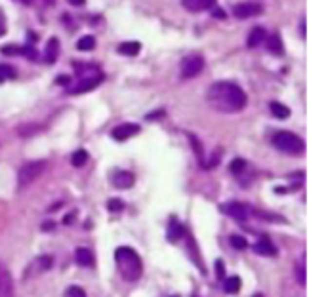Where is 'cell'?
Segmentation results:
<instances>
[{"label":"cell","instance_id":"1","mask_svg":"<svg viewBox=\"0 0 326 297\" xmlns=\"http://www.w3.org/2000/svg\"><path fill=\"white\" fill-rule=\"evenodd\" d=\"M208 103L219 111V113L231 114V113H239L246 107L248 103V97L244 90L240 88L239 84L235 82H229V80H219V82H214L210 88H208Z\"/></svg>","mask_w":326,"mask_h":297},{"label":"cell","instance_id":"2","mask_svg":"<svg viewBox=\"0 0 326 297\" xmlns=\"http://www.w3.org/2000/svg\"><path fill=\"white\" fill-rule=\"evenodd\" d=\"M115 261H116L118 271L124 276V280H128V282L139 280V276L143 274L141 259L132 248H118L115 251Z\"/></svg>","mask_w":326,"mask_h":297},{"label":"cell","instance_id":"3","mask_svg":"<svg viewBox=\"0 0 326 297\" xmlns=\"http://www.w3.org/2000/svg\"><path fill=\"white\" fill-rule=\"evenodd\" d=\"M271 143L275 149H279L281 153H286V155H302L305 151L304 139L292 132H277L271 139Z\"/></svg>","mask_w":326,"mask_h":297},{"label":"cell","instance_id":"4","mask_svg":"<svg viewBox=\"0 0 326 297\" xmlns=\"http://www.w3.org/2000/svg\"><path fill=\"white\" fill-rule=\"evenodd\" d=\"M46 166H48L46 160H33V162L23 164L21 168H19V172H18V187H19V189H25V187H29L33 181H37V179L42 175Z\"/></svg>","mask_w":326,"mask_h":297},{"label":"cell","instance_id":"5","mask_svg":"<svg viewBox=\"0 0 326 297\" xmlns=\"http://www.w3.org/2000/svg\"><path fill=\"white\" fill-rule=\"evenodd\" d=\"M204 69V59L200 55H187L181 65H179V70H181V78H195L196 74H200Z\"/></svg>","mask_w":326,"mask_h":297},{"label":"cell","instance_id":"6","mask_svg":"<svg viewBox=\"0 0 326 297\" xmlns=\"http://www.w3.org/2000/svg\"><path fill=\"white\" fill-rule=\"evenodd\" d=\"M263 14V6L258 2H240L233 6V16L239 19H248V17H256Z\"/></svg>","mask_w":326,"mask_h":297},{"label":"cell","instance_id":"7","mask_svg":"<svg viewBox=\"0 0 326 297\" xmlns=\"http://www.w3.org/2000/svg\"><path fill=\"white\" fill-rule=\"evenodd\" d=\"M221 211H225L229 217L233 219H239V221H244L252 215V208L248 204H242V202H229V204L221 206Z\"/></svg>","mask_w":326,"mask_h":297},{"label":"cell","instance_id":"8","mask_svg":"<svg viewBox=\"0 0 326 297\" xmlns=\"http://www.w3.org/2000/svg\"><path fill=\"white\" fill-rule=\"evenodd\" d=\"M139 130H141V128H139L137 124H120V126H116V128L111 132V137L116 139V141H126V139H130V137L137 136Z\"/></svg>","mask_w":326,"mask_h":297},{"label":"cell","instance_id":"9","mask_svg":"<svg viewBox=\"0 0 326 297\" xmlns=\"http://www.w3.org/2000/svg\"><path fill=\"white\" fill-rule=\"evenodd\" d=\"M101 74H94V76H84V78H80L78 80V84L75 86V88H71V93H84V91H90L94 90V88H97L99 84H101Z\"/></svg>","mask_w":326,"mask_h":297},{"label":"cell","instance_id":"10","mask_svg":"<svg viewBox=\"0 0 326 297\" xmlns=\"http://www.w3.org/2000/svg\"><path fill=\"white\" fill-rule=\"evenodd\" d=\"M0 297H14V280L10 271L0 263Z\"/></svg>","mask_w":326,"mask_h":297},{"label":"cell","instance_id":"11","mask_svg":"<svg viewBox=\"0 0 326 297\" xmlns=\"http://www.w3.org/2000/svg\"><path fill=\"white\" fill-rule=\"evenodd\" d=\"M52 265H54V259H52L50 255L37 257V259H35V261L29 265V269H27V276H35V274L46 273L48 269H52Z\"/></svg>","mask_w":326,"mask_h":297},{"label":"cell","instance_id":"12","mask_svg":"<svg viewBox=\"0 0 326 297\" xmlns=\"http://www.w3.org/2000/svg\"><path fill=\"white\" fill-rule=\"evenodd\" d=\"M181 4L187 12L198 14V12H204V10H212L216 6V0H181Z\"/></svg>","mask_w":326,"mask_h":297},{"label":"cell","instance_id":"13","mask_svg":"<svg viewBox=\"0 0 326 297\" xmlns=\"http://www.w3.org/2000/svg\"><path fill=\"white\" fill-rule=\"evenodd\" d=\"M113 185L116 187V189H130L132 185H134V175H132L130 172H115L113 174Z\"/></svg>","mask_w":326,"mask_h":297},{"label":"cell","instance_id":"14","mask_svg":"<svg viewBox=\"0 0 326 297\" xmlns=\"http://www.w3.org/2000/svg\"><path fill=\"white\" fill-rule=\"evenodd\" d=\"M254 251L260 253V255H271V257H273V255H277V246H275L269 238L263 236V238H260V240L254 244Z\"/></svg>","mask_w":326,"mask_h":297},{"label":"cell","instance_id":"15","mask_svg":"<svg viewBox=\"0 0 326 297\" xmlns=\"http://www.w3.org/2000/svg\"><path fill=\"white\" fill-rule=\"evenodd\" d=\"M265 36H267L265 29H261V27H254V29L250 31V35H248L246 44H248V48H258L261 42H265Z\"/></svg>","mask_w":326,"mask_h":297},{"label":"cell","instance_id":"16","mask_svg":"<svg viewBox=\"0 0 326 297\" xmlns=\"http://www.w3.org/2000/svg\"><path fill=\"white\" fill-rule=\"evenodd\" d=\"M59 55V40L58 38H52L48 44H46V53H44V61L46 63H54Z\"/></svg>","mask_w":326,"mask_h":297},{"label":"cell","instance_id":"17","mask_svg":"<svg viewBox=\"0 0 326 297\" xmlns=\"http://www.w3.org/2000/svg\"><path fill=\"white\" fill-rule=\"evenodd\" d=\"M75 257H77V263L82 265V267H94V253L86 248H78L75 251Z\"/></svg>","mask_w":326,"mask_h":297},{"label":"cell","instance_id":"18","mask_svg":"<svg viewBox=\"0 0 326 297\" xmlns=\"http://www.w3.org/2000/svg\"><path fill=\"white\" fill-rule=\"evenodd\" d=\"M267 48H269V52H271V53H275V55H283L284 53L283 40H281V36H279V35H271V36L267 38Z\"/></svg>","mask_w":326,"mask_h":297},{"label":"cell","instance_id":"19","mask_svg":"<svg viewBox=\"0 0 326 297\" xmlns=\"http://www.w3.org/2000/svg\"><path fill=\"white\" fill-rule=\"evenodd\" d=\"M269 109H271V114H273L275 118L284 120V118L290 116V109H288L286 105H283V103H279V101H273V103L269 105Z\"/></svg>","mask_w":326,"mask_h":297},{"label":"cell","instance_id":"20","mask_svg":"<svg viewBox=\"0 0 326 297\" xmlns=\"http://www.w3.org/2000/svg\"><path fill=\"white\" fill-rule=\"evenodd\" d=\"M139 50H141V44L139 42H122V44L118 46V52L122 53V55H137L139 53Z\"/></svg>","mask_w":326,"mask_h":297},{"label":"cell","instance_id":"21","mask_svg":"<svg viewBox=\"0 0 326 297\" xmlns=\"http://www.w3.org/2000/svg\"><path fill=\"white\" fill-rule=\"evenodd\" d=\"M240 286H242V282H240L239 276H231V278H227L225 280V292L229 294V296H237L240 292Z\"/></svg>","mask_w":326,"mask_h":297},{"label":"cell","instance_id":"22","mask_svg":"<svg viewBox=\"0 0 326 297\" xmlns=\"http://www.w3.org/2000/svg\"><path fill=\"white\" fill-rule=\"evenodd\" d=\"M71 162H73V166H75V168H82V166L88 162V153L84 151V149L75 151V153H73V157H71Z\"/></svg>","mask_w":326,"mask_h":297},{"label":"cell","instance_id":"23","mask_svg":"<svg viewBox=\"0 0 326 297\" xmlns=\"http://www.w3.org/2000/svg\"><path fill=\"white\" fill-rule=\"evenodd\" d=\"M77 48L82 50V52H90V50L96 48V38H94L92 35H86V36H82V38L77 42Z\"/></svg>","mask_w":326,"mask_h":297},{"label":"cell","instance_id":"24","mask_svg":"<svg viewBox=\"0 0 326 297\" xmlns=\"http://www.w3.org/2000/svg\"><path fill=\"white\" fill-rule=\"evenodd\" d=\"M181 234H183V227L177 221H172L168 227V240H179Z\"/></svg>","mask_w":326,"mask_h":297},{"label":"cell","instance_id":"25","mask_svg":"<svg viewBox=\"0 0 326 297\" xmlns=\"http://www.w3.org/2000/svg\"><path fill=\"white\" fill-rule=\"evenodd\" d=\"M229 242H231V246H233L235 250H246V248H248V240H246L244 236H239V234H233V236L229 238Z\"/></svg>","mask_w":326,"mask_h":297},{"label":"cell","instance_id":"26","mask_svg":"<svg viewBox=\"0 0 326 297\" xmlns=\"http://www.w3.org/2000/svg\"><path fill=\"white\" fill-rule=\"evenodd\" d=\"M37 132H40V126H35V124H27V126H19V128H18V134L23 137L33 136V134H37Z\"/></svg>","mask_w":326,"mask_h":297},{"label":"cell","instance_id":"27","mask_svg":"<svg viewBox=\"0 0 326 297\" xmlns=\"http://www.w3.org/2000/svg\"><path fill=\"white\" fill-rule=\"evenodd\" d=\"M244 168H246V160H242V158H235L231 164H229V170H231V174H242L244 172Z\"/></svg>","mask_w":326,"mask_h":297},{"label":"cell","instance_id":"28","mask_svg":"<svg viewBox=\"0 0 326 297\" xmlns=\"http://www.w3.org/2000/svg\"><path fill=\"white\" fill-rule=\"evenodd\" d=\"M65 297H86L84 290L80 286H69L65 292Z\"/></svg>","mask_w":326,"mask_h":297},{"label":"cell","instance_id":"29","mask_svg":"<svg viewBox=\"0 0 326 297\" xmlns=\"http://www.w3.org/2000/svg\"><path fill=\"white\" fill-rule=\"evenodd\" d=\"M107 208L111 210V211H120V210H124V202L118 200V198H113V200H109L107 202Z\"/></svg>","mask_w":326,"mask_h":297},{"label":"cell","instance_id":"30","mask_svg":"<svg viewBox=\"0 0 326 297\" xmlns=\"http://www.w3.org/2000/svg\"><path fill=\"white\" fill-rule=\"evenodd\" d=\"M8 76L14 78V76H16V70H12L10 65H0V80H2V78H8Z\"/></svg>","mask_w":326,"mask_h":297},{"label":"cell","instance_id":"31","mask_svg":"<svg viewBox=\"0 0 326 297\" xmlns=\"http://www.w3.org/2000/svg\"><path fill=\"white\" fill-rule=\"evenodd\" d=\"M23 48L19 46H4L2 48V53H8V55H16V53H21Z\"/></svg>","mask_w":326,"mask_h":297},{"label":"cell","instance_id":"32","mask_svg":"<svg viewBox=\"0 0 326 297\" xmlns=\"http://www.w3.org/2000/svg\"><path fill=\"white\" fill-rule=\"evenodd\" d=\"M216 276L217 278H225V263L221 259L216 261Z\"/></svg>","mask_w":326,"mask_h":297},{"label":"cell","instance_id":"33","mask_svg":"<svg viewBox=\"0 0 326 297\" xmlns=\"http://www.w3.org/2000/svg\"><path fill=\"white\" fill-rule=\"evenodd\" d=\"M189 139L193 141V147H195V151H196V157H198V160L202 162V149H200V143H198V139H196L195 136H189Z\"/></svg>","mask_w":326,"mask_h":297},{"label":"cell","instance_id":"34","mask_svg":"<svg viewBox=\"0 0 326 297\" xmlns=\"http://www.w3.org/2000/svg\"><path fill=\"white\" fill-rule=\"evenodd\" d=\"M298 278H300V282L302 284H305V267H304V263L300 265V269H298Z\"/></svg>","mask_w":326,"mask_h":297},{"label":"cell","instance_id":"35","mask_svg":"<svg viewBox=\"0 0 326 297\" xmlns=\"http://www.w3.org/2000/svg\"><path fill=\"white\" fill-rule=\"evenodd\" d=\"M69 82H71V78H69V76H58V84H61V86H69Z\"/></svg>","mask_w":326,"mask_h":297},{"label":"cell","instance_id":"36","mask_svg":"<svg viewBox=\"0 0 326 297\" xmlns=\"http://www.w3.org/2000/svg\"><path fill=\"white\" fill-rule=\"evenodd\" d=\"M212 14H214V16H216V17H225V12H223V10H221V8H219V10H217L216 6H214V8H212Z\"/></svg>","mask_w":326,"mask_h":297},{"label":"cell","instance_id":"37","mask_svg":"<svg viewBox=\"0 0 326 297\" xmlns=\"http://www.w3.org/2000/svg\"><path fill=\"white\" fill-rule=\"evenodd\" d=\"M54 227H56V223H54V221H46V223L42 225V230H52Z\"/></svg>","mask_w":326,"mask_h":297},{"label":"cell","instance_id":"38","mask_svg":"<svg viewBox=\"0 0 326 297\" xmlns=\"http://www.w3.org/2000/svg\"><path fill=\"white\" fill-rule=\"evenodd\" d=\"M73 221H75V211H73V213H71V215H65V219H63V223H73Z\"/></svg>","mask_w":326,"mask_h":297},{"label":"cell","instance_id":"39","mask_svg":"<svg viewBox=\"0 0 326 297\" xmlns=\"http://www.w3.org/2000/svg\"><path fill=\"white\" fill-rule=\"evenodd\" d=\"M69 2H71L73 6H82V4H84V0H69Z\"/></svg>","mask_w":326,"mask_h":297},{"label":"cell","instance_id":"40","mask_svg":"<svg viewBox=\"0 0 326 297\" xmlns=\"http://www.w3.org/2000/svg\"><path fill=\"white\" fill-rule=\"evenodd\" d=\"M4 31H6V27H4V23H2V14H0V36L4 35Z\"/></svg>","mask_w":326,"mask_h":297},{"label":"cell","instance_id":"41","mask_svg":"<svg viewBox=\"0 0 326 297\" xmlns=\"http://www.w3.org/2000/svg\"><path fill=\"white\" fill-rule=\"evenodd\" d=\"M44 2H46V4H54V0H44Z\"/></svg>","mask_w":326,"mask_h":297},{"label":"cell","instance_id":"42","mask_svg":"<svg viewBox=\"0 0 326 297\" xmlns=\"http://www.w3.org/2000/svg\"><path fill=\"white\" fill-rule=\"evenodd\" d=\"M21 2H25V4H31V2H33V0H21Z\"/></svg>","mask_w":326,"mask_h":297}]
</instances>
